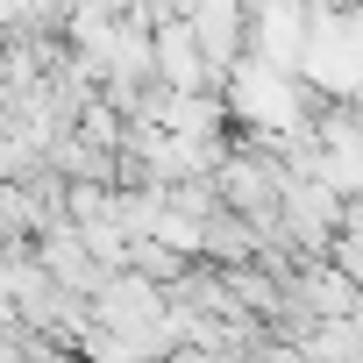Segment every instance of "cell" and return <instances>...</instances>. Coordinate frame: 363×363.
Wrapping results in <instances>:
<instances>
[{"label": "cell", "instance_id": "7a4b0ae2", "mask_svg": "<svg viewBox=\"0 0 363 363\" xmlns=\"http://www.w3.org/2000/svg\"><path fill=\"white\" fill-rule=\"evenodd\" d=\"M36 264H43V278L57 285V292H79V299H93L114 271L86 250V235L65 221V228H50V235H36Z\"/></svg>", "mask_w": 363, "mask_h": 363}, {"label": "cell", "instance_id": "277c9868", "mask_svg": "<svg viewBox=\"0 0 363 363\" xmlns=\"http://www.w3.org/2000/svg\"><path fill=\"white\" fill-rule=\"evenodd\" d=\"M193 8H200V0H178V22H193Z\"/></svg>", "mask_w": 363, "mask_h": 363}, {"label": "cell", "instance_id": "6da1fadb", "mask_svg": "<svg viewBox=\"0 0 363 363\" xmlns=\"http://www.w3.org/2000/svg\"><path fill=\"white\" fill-rule=\"evenodd\" d=\"M150 50H157V79H164L171 93L221 100V79H214V65H207V50H200L193 22H171V29H157V36H150Z\"/></svg>", "mask_w": 363, "mask_h": 363}, {"label": "cell", "instance_id": "3957f363", "mask_svg": "<svg viewBox=\"0 0 363 363\" xmlns=\"http://www.w3.org/2000/svg\"><path fill=\"white\" fill-rule=\"evenodd\" d=\"M128 271H135V278H150L157 292H171L178 278L193 271V257H178V250H171V242H157V235H135V242H128Z\"/></svg>", "mask_w": 363, "mask_h": 363}]
</instances>
